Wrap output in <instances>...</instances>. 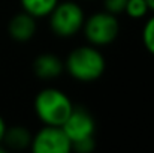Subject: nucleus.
<instances>
[{
  "instance_id": "1",
  "label": "nucleus",
  "mask_w": 154,
  "mask_h": 153,
  "mask_svg": "<svg viewBox=\"0 0 154 153\" xmlns=\"http://www.w3.org/2000/svg\"><path fill=\"white\" fill-rule=\"evenodd\" d=\"M64 62V71L78 83H94L106 71V59L100 48L94 45H79L69 51Z\"/></svg>"
},
{
  "instance_id": "2",
  "label": "nucleus",
  "mask_w": 154,
  "mask_h": 153,
  "mask_svg": "<svg viewBox=\"0 0 154 153\" xmlns=\"http://www.w3.org/2000/svg\"><path fill=\"white\" fill-rule=\"evenodd\" d=\"M73 102L66 92L57 87L41 89L33 101V108L38 120L42 125L61 126L73 110Z\"/></svg>"
},
{
  "instance_id": "3",
  "label": "nucleus",
  "mask_w": 154,
  "mask_h": 153,
  "mask_svg": "<svg viewBox=\"0 0 154 153\" xmlns=\"http://www.w3.org/2000/svg\"><path fill=\"white\" fill-rule=\"evenodd\" d=\"M50 30L61 39L76 36L84 26L85 14L82 6L75 0H63L55 5L51 14L47 17Z\"/></svg>"
},
{
  "instance_id": "4",
  "label": "nucleus",
  "mask_w": 154,
  "mask_h": 153,
  "mask_svg": "<svg viewBox=\"0 0 154 153\" xmlns=\"http://www.w3.org/2000/svg\"><path fill=\"white\" fill-rule=\"evenodd\" d=\"M81 32L84 33V38L90 45L103 48L115 42V39L118 38L120 21L117 15L103 9L85 17Z\"/></svg>"
},
{
  "instance_id": "5",
  "label": "nucleus",
  "mask_w": 154,
  "mask_h": 153,
  "mask_svg": "<svg viewBox=\"0 0 154 153\" xmlns=\"http://www.w3.org/2000/svg\"><path fill=\"white\" fill-rule=\"evenodd\" d=\"M30 150L33 153H69L72 152V143L61 126L42 125L33 134Z\"/></svg>"
},
{
  "instance_id": "6",
  "label": "nucleus",
  "mask_w": 154,
  "mask_h": 153,
  "mask_svg": "<svg viewBox=\"0 0 154 153\" xmlns=\"http://www.w3.org/2000/svg\"><path fill=\"white\" fill-rule=\"evenodd\" d=\"M63 131L69 137L70 143H75L82 138L94 137L96 134V120L93 114L84 107H73L72 113L61 125Z\"/></svg>"
},
{
  "instance_id": "7",
  "label": "nucleus",
  "mask_w": 154,
  "mask_h": 153,
  "mask_svg": "<svg viewBox=\"0 0 154 153\" xmlns=\"http://www.w3.org/2000/svg\"><path fill=\"white\" fill-rule=\"evenodd\" d=\"M36 32H38V20L24 11L15 14L8 23L9 38L20 44L32 41Z\"/></svg>"
},
{
  "instance_id": "8",
  "label": "nucleus",
  "mask_w": 154,
  "mask_h": 153,
  "mask_svg": "<svg viewBox=\"0 0 154 153\" xmlns=\"http://www.w3.org/2000/svg\"><path fill=\"white\" fill-rule=\"evenodd\" d=\"M33 74L44 81L58 78L64 72V62L55 53H41L33 60Z\"/></svg>"
},
{
  "instance_id": "9",
  "label": "nucleus",
  "mask_w": 154,
  "mask_h": 153,
  "mask_svg": "<svg viewBox=\"0 0 154 153\" xmlns=\"http://www.w3.org/2000/svg\"><path fill=\"white\" fill-rule=\"evenodd\" d=\"M32 138H33V134L27 126H23V125L8 126L3 137V146L8 150H17V152L26 150V149H30Z\"/></svg>"
},
{
  "instance_id": "10",
  "label": "nucleus",
  "mask_w": 154,
  "mask_h": 153,
  "mask_svg": "<svg viewBox=\"0 0 154 153\" xmlns=\"http://www.w3.org/2000/svg\"><path fill=\"white\" fill-rule=\"evenodd\" d=\"M60 0H20L21 9L36 20L47 18Z\"/></svg>"
},
{
  "instance_id": "11",
  "label": "nucleus",
  "mask_w": 154,
  "mask_h": 153,
  "mask_svg": "<svg viewBox=\"0 0 154 153\" xmlns=\"http://www.w3.org/2000/svg\"><path fill=\"white\" fill-rule=\"evenodd\" d=\"M123 14L132 20H142L150 14V8L145 0H127Z\"/></svg>"
},
{
  "instance_id": "12",
  "label": "nucleus",
  "mask_w": 154,
  "mask_h": 153,
  "mask_svg": "<svg viewBox=\"0 0 154 153\" xmlns=\"http://www.w3.org/2000/svg\"><path fill=\"white\" fill-rule=\"evenodd\" d=\"M141 39H142L144 48L154 57V12H151V17H148L147 21L144 23Z\"/></svg>"
},
{
  "instance_id": "13",
  "label": "nucleus",
  "mask_w": 154,
  "mask_h": 153,
  "mask_svg": "<svg viewBox=\"0 0 154 153\" xmlns=\"http://www.w3.org/2000/svg\"><path fill=\"white\" fill-rule=\"evenodd\" d=\"M96 149V138L94 137H88V138H82L78 140L75 143H72V152L76 153H90Z\"/></svg>"
},
{
  "instance_id": "14",
  "label": "nucleus",
  "mask_w": 154,
  "mask_h": 153,
  "mask_svg": "<svg viewBox=\"0 0 154 153\" xmlns=\"http://www.w3.org/2000/svg\"><path fill=\"white\" fill-rule=\"evenodd\" d=\"M127 0H102L103 9L114 14V15H120L124 12V6H126Z\"/></svg>"
},
{
  "instance_id": "15",
  "label": "nucleus",
  "mask_w": 154,
  "mask_h": 153,
  "mask_svg": "<svg viewBox=\"0 0 154 153\" xmlns=\"http://www.w3.org/2000/svg\"><path fill=\"white\" fill-rule=\"evenodd\" d=\"M6 122L5 119L0 116V144H3V137H5V132H6Z\"/></svg>"
},
{
  "instance_id": "16",
  "label": "nucleus",
  "mask_w": 154,
  "mask_h": 153,
  "mask_svg": "<svg viewBox=\"0 0 154 153\" xmlns=\"http://www.w3.org/2000/svg\"><path fill=\"white\" fill-rule=\"evenodd\" d=\"M148 8H150V12H154V0H145Z\"/></svg>"
}]
</instances>
